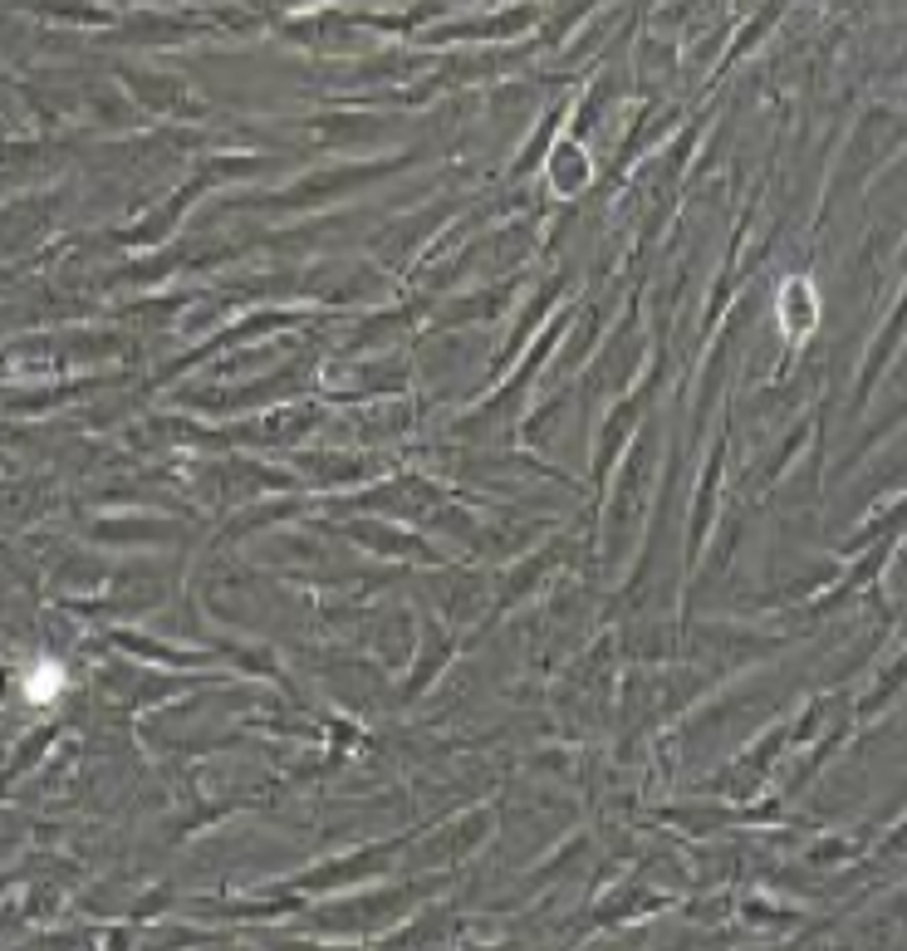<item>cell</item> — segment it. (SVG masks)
Wrapping results in <instances>:
<instances>
[{
	"label": "cell",
	"mask_w": 907,
	"mask_h": 951,
	"mask_svg": "<svg viewBox=\"0 0 907 951\" xmlns=\"http://www.w3.org/2000/svg\"><path fill=\"white\" fill-rule=\"evenodd\" d=\"M59 686H64V677H59V667H55V662H39V672L30 677V696H35V702H49V696L59 692Z\"/></svg>",
	"instance_id": "6da1fadb"
}]
</instances>
